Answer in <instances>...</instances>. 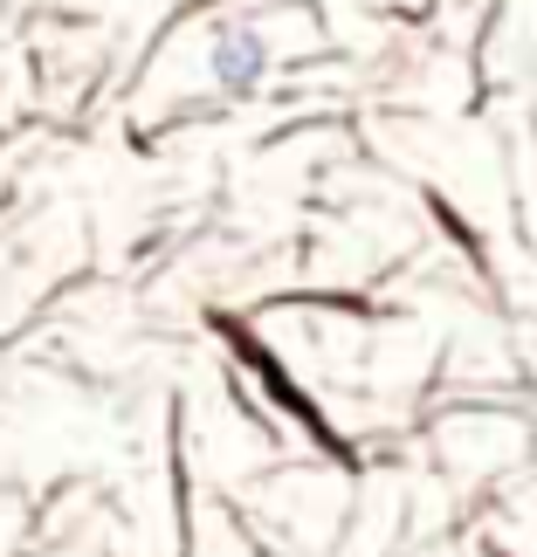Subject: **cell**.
Returning a JSON list of instances; mask_svg holds the SVG:
<instances>
[{
  "label": "cell",
  "mask_w": 537,
  "mask_h": 557,
  "mask_svg": "<svg viewBox=\"0 0 537 557\" xmlns=\"http://www.w3.org/2000/svg\"><path fill=\"white\" fill-rule=\"evenodd\" d=\"M263 70H269V49H263L255 28H228L213 41V83H221L228 97H248L255 83H263Z\"/></svg>",
  "instance_id": "1"
}]
</instances>
